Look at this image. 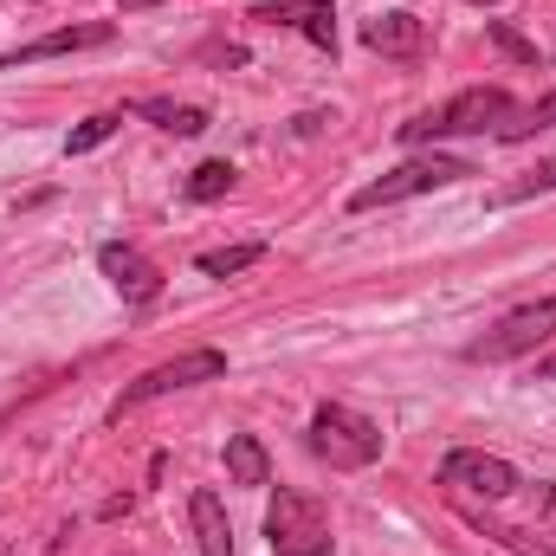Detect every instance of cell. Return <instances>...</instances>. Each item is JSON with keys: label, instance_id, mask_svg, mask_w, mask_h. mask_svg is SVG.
<instances>
[{"label": "cell", "instance_id": "obj_1", "mask_svg": "<svg viewBox=\"0 0 556 556\" xmlns=\"http://www.w3.org/2000/svg\"><path fill=\"white\" fill-rule=\"evenodd\" d=\"M518 111H511V91L505 85H466L459 98H446L440 111H420L408 117L395 137L402 142H440V137H498L505 124H511Z\"/></svg>", "mask_w": 556, "mask_h": 556}, {"label": "cell", "instance_id": "obj_2", "mask_svg": "<svg viewBox=\"0 0 556 556\" xmlns=\"http://www.w3.org/2000/svg\"><path fill=\"white\" fill-rule=\"evenodd\" d=\"M311 453L330 459L337 472H363L382 459V427L369 415H356L350 402H317L311 415Z\"/></svg>", "mask_w": 556, "mask_h": 556}, {"label": "cell", "instance_id": "obj_3", "mask_svg": "<svg viewBox=\"0 0 556 556\" xmlns=\"http://www.w3.org/2000/svg\"><path fill=\"white\" fill-rule=\"evenodd\" d=\"M472 168L459 162V155H415V162H402V168H389L382 181H369V188H356L350 194V214H376V207H395V201H415V194H433V188H453V181H466Z\"/></svg>", "mask_w": 556, "mask_h": 556}, {"label": "cell", "instance_id": "obj_4", "mask_svg": "<svg viewBox=\"0 0 556 556\" xmlns=\"http://www.w3.org/2000/svg\"><path fill=\"white\" fill-rule=\"evenodd\" d=\"M266 544L273 556H330V511L311 492H278L266 511Z\"/></svg>", "mask_w": 556, "mask_h": 556}, {"label": "cell", "instance_id": "obj_5", "mask_svg": "<svg viewBox=\"0 0 556 556\" xmlns=\"http://www.w3.org/2000/svg\"><path fill=\"white\" fill-rule=\"evenodd\" d=\"M551 337H556V298H538V304L505 311L485 337H472L466 343V363H511V356H531Z\"/></svg>", "mask_w": 556, "mask_h": 556}, {"label": "cell", "instance_id": "obj_6", "mask_svg": "<svg viewBox=\"0 0 556 556\" xmlns=\"http://www.w3.org/2000/svg\"><path fill=\"white\" fill-rule=\"evenodd\" d=\"M220 376H227V356H220V350H181L175 363L142 369L137 382L117 395V415H130L142 402H162V395H175V389H194V382H220Z\"/></svg>", "mask_w": 556, "mask_h": 556}, {"label": "cell", "instance_id": "obj_7", "mask_svg": "<svg viewBox=\"0 0 556 556\" xmlns=\"http://www.w3.org/2000/svg\"><path fill=\"white\" fill-rule=\"evenodd\" d=\"M440 485H453V492H472V498L498 505V498H511L525 479H518V466H511V459H498V453H479V446H453V453L440 459Z\"/></svg>", "mask_w": 556, "mask_h": 556}, {"label": "cell", "instance_id": "obj_8", "mask_svg": "<svg viewBox=\"0 0 556 556\" xmlns=\"http://www.w3.org/2000/svg\"><path fill=\"white\" fill-rule=\"evenodd\" d=\"M111 39H117V20H78V26H59V33H46V39H33V46L7 52V59H0V72L39 65V59H65V52H98V46H111Z\"/></svg>", "mask_w": 556, "mask_h": 556}, {"label": "cell", "instance_id": "obj_9", "mask_svg": "<svg viewBox=\"0 0 556 556\" xmlns=\"http://www.w3.org/2000/svg\"><path fill=\"white\" fill-rule=\"evenodd\" d=\"M98 273L124 291V304H149V298L162 291L155 260H149V253H137L130 240H104V247H98Z\"/></svg>", "mask_w": 556, "mask_h": 556}, {"label": "cell", "instance_id": "obj_10", "mask_svg": "<svg viewBox=\"0 0 556 556\" xmlns=\"http://www.w3.org/2000/svg\"><path fill=\"white\" fill-rule=\"evenodd\" d=\"M253 20H266V26H298L317 52H337V7H330V0H260Z\"/></svg>", "mask_w": 556, "mask_h": 556}, {"label": "cell", "instance_id": "obj_11", "mask_svg": "<svg viewBox=\"0 0 556 556\" xmlns=\"http://www.w3.org/2000/svg\"><path fill=\"white\" fill-rule=\"evenodd\" d=\"M363 46L382 52V59H420L427 20H415V13H376V20H363Z\"/></svg>", "mask_w": 556, "mask_h": 556}, {"label": "cell", "instance_id": "obj_12", "mask_svg": "<svg viewBox=\"0 0 556 556\" xmlns=\"http://www.w3.org/2000/svg\"><path fill=\"white\" fill-rule=\"evenodd\" d=\"M188 525H194V544L201 556H233V525H227V505H220V492H194L188 498Z\"/></svg>", "mask_w": 556, "mask_h": 556}, {"label": "cell", "instance_id": "obj_13", "mask_svg": "<svg viewBox=\"0 0 556 556\" xmlns=\"http://www.w3.org/2000/svg\"><path fill=\"white\" fill-rule=\"evenodd\" d=\"M466 525L472 531H485L492 544H505V551H518V556H556V531H525V525H498V518H485V511H466Z\"/></svg>", "mask_w": 556, "mask_h": 556}, {"label": "cell", "instance_id": "obj_14", "mask_svg": "<svg viewBox=\"0 0 556 556\" xmlns=\"http://www.w3.org/2000/svg\"><path fill=\"white\" fill-rule=\"evenodd\" d=\"M227 479L233 485H273V459H266L260 433H227Z\"/></svg>", "mask_w": 556, "mask_h": 556}, {"label": "cell", "instance_id": "obj_15", "mask_svg": "<svg viewBox=\"0 0 556 556\" xmlns=\"http://www.w3.org/2000/svg\"><path fill=\"white\" fill-rule=\"evenodd\" d=\"M137 117L155 124V130H168V137H201L207 130V111L201 104H175V98H142Z\"/></svg>", "mask_w": 556, "mask_h": 556}, {"label": "cell", "instance_id": "obj_16", "mask_svg": "<svg viewBox=\"0 0 556 556\" xmlns=\"http://www.w3.org/2000/svg\"><path fill=\"white\" fill-rule=\"evenodd\" d=\"M260 260H266V240H247V247H214V253H201L194 273L201 278H233V273H247V266H260Z\"/></svg>", "mask_w": 556, "mask_h": 556}, {"label": "cell", "instance_id": "obj_17", "mask_svg": "<svg viewBox=\"0 0 556 556\" xmlns=\"http://www.w3.org/2000/svg\"><path fill=\"white\" fill-rule=\"evenodd\" d=\"M531 194H556V155H544V162H538V168H531L525 181H511V188H498L492 201H498V207H518V201H531Z\"/></svg>", "mask_w": 556, "mask_h": 556}, {"label": "cell", "instance_id": "obj_18", "mask_svg": "<svg viewBox=\"0 0 556 556\" xmlns=\"http://www.w3.org/2000/svg\"><path fill=\"white\" fill-rule=\"evenodd\" d=\"M233 175H240L233 162H201V168L188 175V201H220V194L233 188Z\"/></svg>", "mask_w": 556, "mask_h": 556}, {"label": "cell", "instance_id": "obj_19", "mask_svg": "<svg viewBox=\"0 0 556 556\" xmlns=\"http://www.w3.org/2000/svg\"><path fill=\"white\" fill-rule=\"evenodd\" d=\"M551 124H556V91H544V98H538L531 111H518L498 137H505V142H525V137H538V130H551Z\"/></svg>", "mask_w": 556, "mask_h": 556}, {"label": "cell", "instance_id": "obj_20", "mask_svg": "<svg viewBox=\"0 0 556 556\" xmlns=\"http://www.w3.org/2000/svg\"><path fill=\"white\" fill-rule=\"evenodd\" d=\"M485 39L511 59V65H538V39H525L518 26H505V20H485Z\"/></svg>", "mask_w": 556, "mask_h": 556}, {"label": "cell", "instance_id": "obj_21", "mask_svg": "<svg viewBox=\"0 0 556 556\" xmlns=\"http://www.w3.org/2000/svg\"><path fill=\"white\" fill-rule=\"evenodd\" d=\"M117 124H124V117H111V111H104V117H85V124L65 137V155H85V149H98L104 137H117Z\"/></svg>", "mask_w": 556, "mask_h": 556}, {"label": "cell", "instance_id": "obj_22", "mask_svg": "<svg viewBox=\"0 0 556 556\" xmlns=\"http://www.w3.org/2000/svg\"><path fill=\"white\" fill-rule=\"evenodd\" d=\"M538 518H544V531H556V485H538Z\"/></svg>", "mask_w": 556, "mask_h": 556}, {"label": "cell", "instance_id": "obj_23", "mask_svg": "<svg viewBox=\"0 0 556 556\" xmlns=\"http://www.w3.org/2000/svg\"><path fill=\"white\" fill-rule=\"evenodd\" d=\"M324 124H337V117H324V111H304V117H298V124H291V130H298V137H317V130H324Z\"/></svg>", "mask_w": 556, "mask_h": 556}, {"label": "cell", "instance_id": "obj_24", "mask_svg": "<svg viewBox=\"0 0 556 556\" xmlns=\"http://www.w3.org/2000/svg\"><path fill=\"white\" fill-rule=\"evenodd\" d=\"M538 376H544V382H556V356H544V363H538Z\"/></svg>", "mask_w": 556, "mask_h": 556}, {"label": "cell", "instance_id": "obj_25", "mask_svg": "<svg viewBox=\"0 0 556 556\" xmlns=\"http://www.w3.org/2000/svg\"><path fill=\"white\" fill-rule=\"evenodd\" d=\"M142 7H162V0H124V13H142Z\"/></svg>", "mask_w": 556, "mask_h": 556}, {"label": "cell", "instance_id": "obj_26", "mask_svg": "<svg viewBox=\"0 0 556 556\" xmlns=\"http://www.w3.org/2000/svg\"><path fill=\"white\" fill-rule=\"evenodd\" d=\"M472 7H498V0H472Z\"/></svg>", "mask_w": 556, "mask_h": 556}]
</instances>
